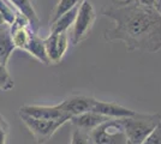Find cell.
Wrapping results in <instances>:
<instances>
[{
  "label": "cell",
  "mask_w": 161,
  "mask_h": 144,
  "mask_svg": "<svg viewBox=\"0 0 161 144\" xmlns=\"http://www.w3.org/2000/svg\"><path fill=\"white\" fill-rule=\"evenodd\" d=\"M102 14L114 21V27L105 31V40L124 42L130 52L161 49V16L155 7L128 1L102 10Z\"/></svg>",
  "instance_id": "obj_1"
},
{
  "label": "cell",
  "mask_w": 161,
  "mask_h": 144,
  "mask_svg": "<svg viewBox=\"0 0 161 144\" xmlns=\"http://www.w3.org/2000/svg\"><path fill=\"white\" fill-rule=\"evenodd\" d=\"M125 132L126 144H142V142L161 124L160 114L137 113L134 117L118 119Z\"/></svg>",
  "instance_id": "obj_2"
},
{
  "label": "cell",
  "mask_w": 161,
  "mask_h": 144,
  "mask_svg": "<svg viewBox=\"0 0 161 144\" xmlns=\"http://www.w3.org/2000/svg\"><path fill=\"white\" fill-rule=\"evenodd\" d=\"M19 117L23 124L27 126L28 130L36 139V142L40 144L48 142L64 124L70 121V118H61L58 120H40L24 114H19Z\"/></svg>",
  "instance_id": "obj_3"
},
{
  "label": "cell",
  "mask_w": 161,
  "mask_h": 144,
  "mask_svg": "<svg viewBox=\"0 0 161 144\" xmlns=\"http://www.w3.org/2000/svg\"><path fill=\"white\" fill-rule=\"evenodd\" d=\"M93 144H126L125 132L118 119H109L90 131Z\"/></svg>",
  "instance_id": "obj_4"
},
{
  "label": "cell",
  "mask_w": 161,
  "mask_h": 144,
  "mask_svg": "<svg viewBox=\"0 0 161 144\" xmlns=\"http://www.w3.org/2000/svg\"><path fill=\"white\" fill-rule=\"evenodd\" d=\"M95 10L89 0H84L80 3L78 7V12L74 22V30H72V43L78 45L82 42L88 34L90 33L93 24L95 22Z\"/></svg>",
  "instance_id": "obj_5"
},
{
  "label": "cell",
  "mask_w": 161,
  "mask_h": 144,
  "mask_svg": "<svg viewBox=\"0 0 161 144\" xmlns=\"http://www.w3.org/2000/svg\"><path fill=\"white\" fill-rule=\"evenodd\" d=\"M19 114H24V115L35 118V119H40V120H58L61 118H70L64 113L60 103L55 106L24 104L19 108Z\"/></svg>",
  "instance_id": "obj_6"
},
{
  "label": "cell",
  "mask_w": 161,
  "mask_h": 144,
  "mask_svg": "<svg viewBox=\"0 0 161 144\" xmlns=\"http://www.w3.org/2000/svg\"><path fill=\"white\" fill-rule=\"evenodd\" d=\"M45 48L49 64H57L63 59L69 46V40H67L66 33L61 34H52L46 37L45 40Z\"/></svg>",
  "instance_id": "obj_7"
},
{
  "label": "cell",
  "mask_w": 161,
  "mask_h": 144,
  "mask_svg": "<svg viewBox=\"0 0 161 144\" xmlns=\"http://www.w3.org/2000/svg\"><path fill=\"white\" fill-rule=\"evenodd\" d=\"M29 22L28 19L20 13H17L14 17V21L11 24L10 28V36L12 43L16 48H20V49H25V46L31 37V31L29 30Z\"/></svg>",
  "instance_id": "obj_8"
},
{
  "label": "cell",
  "mask_w": 161,
  "mask_h": 144,
  "mask_svg": "<svg viewBox=\"0 0 161 144\" xmlns=\"http://www.w3.org/2000/svg\"><path fill=\"white\" fill-rule=\"evenodd\" d=\"M95 99L89 96L83 95H74L65 99L60 103L64 113L70 118L77 117L80 114H84L87 112H90L94 106Z\"/></svg>",
  "instance_id": "obj_9"
},
{
  "label": "cell",
  "mask_w": 161,
  "mask_h": 144,
  "mask_svg": "<svg viewBox=\"0 0 161 144\" xmlns=\"http://www.w3.org/2000/svg\"><path fill=\"white\" fill-rule=\"evenodd\" d=\"M92 112L101 114L108 119H123V118L134 117L136 114V110L129 109L118 103L103 102V101H97V100H95Z\"/></svg>",
  "instance_id": "obj_10"
},
{
  "label": "cell",
  "mask_w": 161,
  "mask_h": 144,
  "mask_svg": "<svg viewBox=\"0 0 161 144\" xmlns=\"http://www.w3.org/2000/svg\"><path fill=\"white\" fill-rule=\"evenodd\" d=\"M109 120L108 118L103 117L101 114H97L95 112H87L84 114H80L77 117H72L70 119V123L72 124L74 126H76V129L82 131H93L94 129H96L99 125H101L102 123Z\"/></svg>",
  "instance_id": "obj_11"
},
{
  "label": "cell",
  "mask_w": 161,
  "mask_h": 144,
  "mask_svg": "<svg viewBox=\"0 0 161 144\" xmlns=\"http://www.w3.org/2000/svg\"><path fill=\"white\" fill-rule=\"evenodd\" d=\"M10 3H12L14 5V7L18 8L20 14H23L25 18L28 19L30 27L33 28L34 34H36L37 29L40 27V19L36 14V11L34 8L33 4L30 0H8Z\"/></svg>",
  "instance_id": "obj_12"
},
{
  "label": "cell",
  "mask_w": 161,
  "mask_h": 144,
  "mask_svg": "<svg viewBox=\"0 0 161 144\" xmlns=\"http://www.w3.org/2000/svg\"><path fill=\"white\" fill-rule=\"evenodd\" d=\"M25 52H28L29 54L34 56L35 59H37L39 61H41L45 65H48L47 53H46V48H45V42L42 39H40L36 34H31V37L28 42V45L25 46Z\"/></svg>",
  "instance_id": "obj_13"
},
{
  "label": "cell",
  "mask_w": 161,
  "mask_h": 144,
  "mask_svg": "<svg viewBox=\"0 0 161 144\" xmlns=\"http://www.w3.org/2000/svg\"><path fill=\"white\" fill-rule=\"evenodd\" d=\"M80 5H77L74 7L71 11L66 12L65 14H63L61 17H59L57 21L51 24V33L52 34H61V33H66L67 29L74 25V22L76 19V16L78 12V7Z\"/></svg>",
  "instance_id": "obj_14"
},
{
  "label": "cell",
  "mask_w": 161,
  "mask_h": 144,
  "mask_svg": "<svg viewBox=\"0 0 161 144\" xmlns=\"http://www.w3.org/2000/svg\"><path fill=\"white\" fill-rule=\"evenodd\" d=\"M14 46L10 36V30L6 27L3 28V30H0V64L7 65L8 58L12 54L14 51Z\"/></svg>",
  "instance_id": "obj_15"
},
{
  "label": "cell",
  "mask_w": 161,
  "mask_h": 144,
  "mask_svg": "<svg viewBox=\"0 0 161 144\" xmlns=\"http://www.w3.org/2000/svg\"><path fill=\"white\" fill-rule=\"evenodd\" d=\"M82 1H84V0H60V1L57 4L53 13L51 16L49 25H51L52 23H54L59 17H61L63 14H65L66 12L71 11V10H72L74 7L77 6V5H80Z\"/></svg>",
  "instance_id": "obj_16"
},
{
  "label": "cell",
  "mask_w": 161,
  "mask_h": 144,
  "mask_svg": "<svg viewBox=\"0 0 161 144\" xmlns=\"http://www.w3.org/2000/svg\"><path fill=\"white\" fill-rule=\"evenodd\" d=\"M14 82L12 79L11 75L8 73L6 66L0 64V90L3 91H8V90L14 89Z\"/></svg>",
  "instance_id": "obj_17"
},
{
  "label": "cell",
  "mask_w": 161,
  "mask_h": 144,
  "mask_svg": "<svg viewBox=\"0 0 161 144\" xmlns=\"http://www.w3.org/2000/svg\"><path fill=\"white\" fill-rule=\"evenodd\" d=\"M70 144H90L89 143V136H88V133L86 131L76 129L72 132Z\"/></svg>",
  "instance_id": "obj_18"
},
{
  "label": "cell",
  "mask_w": 161,
  "mask_h": 144,
  "mask_svg": "<svg viewBox=\"0 0 161 144\" xmlns=\"http://www.w3.org/2000/svg\"><path fill=\"white\" fill-rule=\"evenodd\" d=\"M142 144H161V124L142 142Z\"/></svg>",
  "instance_id": "obj_19"
},
{
  "label": "cell",
  "mask_w": 161,
  "mask_h": 144,
  "mask_svg": "<svg viewBox=\"0 0 161 144\" xmlns=\"http://www.w3.org/2000/svg\"><path fill=\"white\" fill-rule=\"evenodd\" d=\"M7 133H8V125L4 120V118L0 117V144H6Z\"/></svg>",
  "instance_id": "obj_20"
},
{
  "label": "cell",
  "mask_w": 161,
  "mask_h": 144,
  "mask_svg": "<svg viewBox=\"0 0 161 144\" xmlns=\"http://www.w3.org/2000/svg\"><path fill=\"white\" fill-rule=\"evenodd\" d=\"M128 1H134V3L140 4V5L149 7H155V5H156V0H126V1H123V3H128ZM117 4H119V3H117Z\"/></svg>",
  "instance_id": "obj_21"
},
{
  "label": "cell",
  "mask_w": 161,
  "mask_h": 144,
  "mask_svg": "<svg viewBox=\"0 0 161 144\" xmlns=\"http://www.w3.org/2000/svg\"><path fill=\"white\" fill-rule=\"evenodd\" d=\"M4 27H6V22H5V19H4L3 14L0 13V29H3Z\"/></svg>",
  "instance_id": "obj_22"
},
{
  "label": "cell",
  "mask_w": 161,
  "mask_h": 144,
  "mask_svg": "<svg viewBox=\"0 0 161 144\" xmlns=\"http://www.w3.org/2000/svg\"><path fill=\"white\" fill-rule=\"evenodd\" d=\"M155 10L158 11V13L161 16V3H156V5H155Z\"/></svg>",
  "instance_id": "obj_23"
},
{
  "label": "cell",
  "mask_w": 161,
  "mask_h": 144,
  "mask_svg": "<svg viewBox=\"0 0 161 144\" xmlns=\"http://www.w3.org/2000/svg\"><path fill=\"white\" fill-rule=\"evenodd\" d=\"M156 3H161V0H156Z\"/></svg>",
  "instance_id": "obj_24"
},
{
  "label": "cell",
  "mask_w": 161,
  "mask_h": 144,
  "mask_svg": "<svg viewBox=\"0 0 161 144\" xmlns=\"http://www.w3.org/2000/svg\"><path fill=\"white\" fill-rule=\"evenodd\" d=\"M0 117H1V115H0Z\"/></svg>",
  "instance_id": "obj_25"
}]
</instances>
